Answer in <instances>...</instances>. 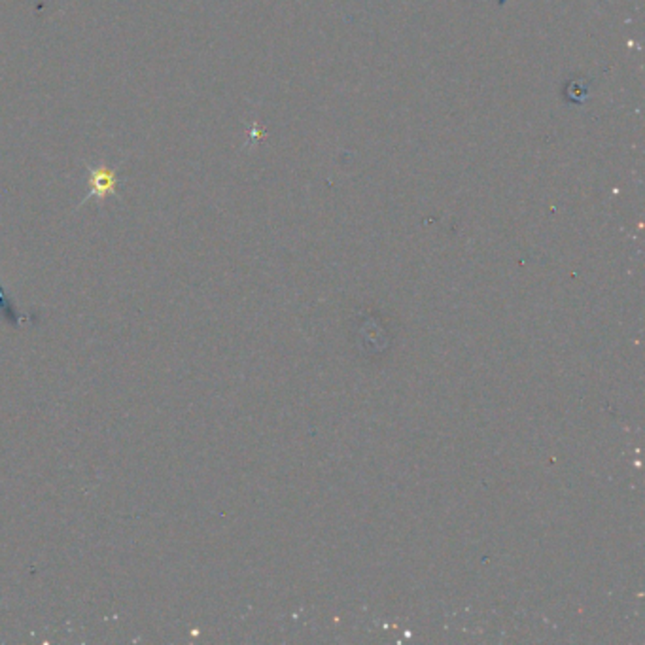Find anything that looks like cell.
<instances>
[{
	"mask_svg": "<svg viewBox=\"0 0 645 645\" xmlns=\"http://www.w3.org/2000/svg\"><path fill=\"white\" fill-rule=\"evenodd\" d=\"M87 186H90V191H87V196L80 203V206L90 199L104 201L107 197H116L119 187L118 172L114 169H109L107 165H87Z\"/></svg>",
	"mask_w": 645,
	"mask_h": 645,
	"instance_id": "obj_1",
	"label": "cell"
}]
</instances>
